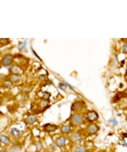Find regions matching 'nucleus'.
<instances>
[{"mask_svg":"<svg viewBox=\"0 0 127 152\" xmlns=\"http://www.w3.org/2000/svg\"><path fill=\"white\" fill-rule=\"evenodd\" d=\"M10 137L11 138H13V139H18V138H20L21 135H22V133H21V131L19 129H17V127H13V129H10Z\"/></svg>","mask_w":127,"mask_h":152,"instance_id":"nucleus-11","label":"nucleus"},{"mask_svg":"<svg viewBox=\"0 0 127 152\" xmlns=\"http://www.w3.org/2000/svg\"><path fill=\"white\" fill-rule=\"evenodd\" d=\"M0 152H8V150H6L5 148H2V149H0Z\"/></svg>","mask_w":127,"mask_h":152,"instance_id":"nucleus-29","label":"nucleus"},{"mask_svg":"<svg viewBox=\"0 0 127 152\" xmlns=\"http://www.w3.org/2000/svg\"><path fill=\"white\" fill-rule=\"evenodd\" d=\"M99 126L97 125V124L89 123L88 125L86 126L85 131H86V134L88 135V136H92V135L97 134V131H99Z\"/></svg>","mask_w":127,"mask_h":152,"instance_id":"nucleus-5","label":"nucleus"},{"mask_svg":"<svg viewBox=\"0 0 127 152\" xmlns=\"http://www.w3.org/2000/svg\"><path fill=\"white\" fill-rule=\"evenodd\" d=\"M37 121V118H36L35 115H29L27 118L25 119V122L26 124H28V125H32V124H34Z\"/></svg>","mask_w":127,"mask_h":152,"instance_id":"nucleus-14","label":"nucleus"},{"mask_svg":"<svg viewBox=\"0 0 127 152\" xmlns=\"http://www.w3.org/2000/svg\"><path fill=\"white\" fill-rule=\"evenodd\" d=\"M73 152H86V147L84 145H77L74 147Z\"/></svg>","mask_w":127,"mask_h":152,"instance_id":"nucleus-15","label":"nucleus"},{"mask_svg":"<svg viewBox=\"0 0 127 152\" xmlns=\"http://www.w3.org/2000/svg\"><path fill=\"white\" fill-rule=\"evenodd\" d=\"M2 101H3V99H2V97H1V96H0V104L2 103Z\"/></svg>","mask_w":127,"mask_h":152,"instance_id":"nucleus-31","label":"nucleus"},{"mask_svg":"<svg viewBox=\"0 0 127 152\" xmlns=\"http://www.w3.org/2000/svg\"><path fill=\"white\" fill-rule=\"evenodd\" d=\"M13 59H15V56H13V54H6L4 57L1 59L0 63H1V65H2V67L9 68L13 65Z\"/></svg>","mask_w":127,"mask_h":152,"instance_id":"nucleus-2","label":"nucleus"},{"mask_svg":"<svg viewBox=\"0 0 127 152\" xmlns=\"http://www.w3.org/2000/svg\"><path fill=\"white\" fill-rule=\"evenodd\" d=\"M119 143H120V144H123V145H124V146H127V144L124 142V140H120Z\"/></svg>","mask_w":127,"mask_h":152,"instance_id":"nucleus-27","label":"nucleus"},{"mask_svg":"<svg viewBox=\"0 0 127 152\" xmlns=\"http://www.w3.org/2000/svg\"><path fill=\"white\" fill-rule=\"evenodd\" d=\"M123 52H127V44H123Z\"/></svg>","mask_w":127,"mask_h":152,"instance_id":"nucleus-26","label":"nucleus"},{"mask_svg":"<svg viewBox=\"0 0 127 152\" xmlns=\"http://www.w3.org/2000/svg\"><path fill=\"white\" fill-rule=\"evenodd\" d=\"M1 68H2V65H1V63H0V70H1Z\"/></svg>","mask_w":127,"mask_h":152,"instance_id":"nucleus-32","label":"nucleus"},{"mask_svg":"<svg viewBox=\"0 0 127 152\" xmlns=\"http://www.w3.org/2000/svg\"><path fill=\"white\" fill-rule=\"evenodd\" d=\"M81 134L79 133V131H73V133H71L70 134V137H69V140H70V142L71 143H73V144H76V143H78V142L81 141Z\"/></svg>","mask_w":127,"mask_h":152,"instance_id":"nucleus-6","label":"nucleus"},{"mask_svg":"<svg viewBox=\"0 0 127 152\" xmlns=\"http://www.w3.org/2000/svg\"><path fill=\"white\" fill-rule=\"evenodd\" d=\"M11 86H13V83L10 82L8 79H4L1 82V88H10Z\"/></svg>","mask_w":127,"mask_h":152,"instance_id":"nucleus-16","label":"nucleus"},{"mask_svg":"<svg viewBox=\"0 0 127 152\" xmlns=\"http://www.w3.org/2000/svg\"><path fill=\"white\" fill-rule=\"evenodd\" d=\"M21 146L19 144H13V146H10L9 152H20L21 151Z\"/></svg>","mask_w":127,"mask_h":152,"instance_id":"nucleus-18","label":"nucleus"},{"mask_svg":"<svg viewBox=\"0 0 127 152\" xmlns=\"http://www.w3.org/2000/svg\"><path fill=\"white\" fill-rule=\"evenodd\" d=\"M99 152H106V151H105V150H102V151H99Z\"/></svg>","mask_w":127,"mask_h":152,"instance_id":"nucleus-33","label":"nucleus"},{"mask_svg":"<svg viewBox=\"0 0 127 152\" xmlns=\"http://www.w3.org/2000/svg\"><path fill=\"white\" fill-rule=\"evenodd\" d=\"M51 96L50 93H48V92H44L43 94H42V96H41V100H49V97Z\"/></svg>","mask_w":127,"mask_h":152,"instance_id":"nucleus-20","label":"nucleus"},{"mask_svg":"<svg viewBox=\"0 0 127 152\" xmlns=\"http://www.w3.org/2000/svg\"><path fill=\"white\" fill-rule=\"evenodd\" d=\"M48 104H49V100H41L40 103H39V106L45 109L48 107Z\"/></svg>","mask_w":127,"mask_h":152,"instance_id":"nucleus-19","label":"nucleus"},{"mask_svg":"<svg viewBox=\"0 0 127 152\" xmlns=\"http://www.w3.org/2000/svg\"><path fill=\"white\" fill-rule=\"evenodd\" d=\"M60 131H61L62 134L65 136V135H69L71 134L72 131V126L70 124H63V125L60 127Z\"/></svg>","mask_w":127,"mask_h":152,"instance_id":"nucleus-9","label":"nucleus"},{"mask_svg":"<svg viewBox=\"0 0 127 152\" xmlns=\"http://www.w3.org/2000/svg\"><path fill=\"white\" fill-rule=\"evenodd\" d=\"M39 79H41L42 81H44V80H46V77L44 76V75H40V76H39Z\"/></svg>","mask_w":127,"mask_h":152,"instance_id":"nucleus-25","label":"nucleus"},{"mask_svg":"<svg viewBox=\"0 0 127 152\" xmlns=\"http://www.w3.org/2000/svg\"><path fill=\"white\" fill-rule=\"evenodd\" d=\"M67 144V138L65 136H60L56 138V145L59 148H63V147H65Z\"/></svg>","mask_w":127,"mask_h":152,"instance_id":"nucleus-8","label":"nucleus"},{"mask_svg":"<svg viewBox=\"0 0 127 152\" xmlns=\"http://www.w3.org/2000/svg\"><path fill=\"white\" fill-rule=\"evenodd\" d=\"M0 143L4 146H8L10 144V138L4 134H0Z\"/></svg>","mask_w":127,"mask_h":152,"instance_id":"nucleus-12","label":"nucleus"},{"mask_svg":"<svg viewBox=\"0 0 127 152\" xmlns=\"http://www.w3.org/2000/svg\"><path fill=\"white\" fill-rule=\"evenodd\" d=\"M35 145H36V149L38 150V151H40L42 149V143L41 142H36Z\"/></svg>","mask_w":127,"mask_h":152,"instance_id":"nucleus-23","label":"nucleus"},{"mask_svg":"<svg viewBox=\"0 0 127 152\" xmlns=\"http://www.w3.org/2000/svg\"><path fill=\"white\" fill-rule=\"evenodd\" d=\"M83 108H85V102L82 100L75 101L71 105V110L73 112H79V111H81Z\"/></svg>","mask_w":127,"mask_h":152,"instance_id":"nucleus-4","label":"nucleus"},{"mask_svg":"<svg viewBox=\"0 0 127 152\" xmlns=\"http://www.w3.org/2000/svg\"><path fill=\"white\" fill-rule=\"evenodd\" d=\"M7 79L10 82L13 83H19L21 81V75L19 74H9V76L7 77Z\"/></svg>","mask_w":127,"mask_h":152,"instance_id":"nucleus-13","label":"nucleus"},{"mask_svg":"<svg viewBox=\"0 0 127 152\" xmlns=\"http://www.w3.org/2000/svg\"><path fill=\"white\" fill-rule=\"evenodd\" d=\"M126 120H127V117H126Z\"/></svg>","mask_w":127,"mask_h":152,"instance_id":"nucleus-35","label":"nucleus"},{"mask_svg":"<svg viewBox=\"0 0 127 152\" xmlns=\"http://www.w3.org/2000/svg\"><path fill=\"white\" fill-rule=\"evenodd\" d=\"M110 122H111L113 125H117V122H116V120H115V119H111V120H110Z\"/></svg>","mask_w":127,"mask_h":152,"instance_id":"nucleus-24","label":"nucleus"},{"mask_svg":"<svg viewBox=\"0 0 127 152\" xmlns=\"http://www.w3.org/2000/svg\"><path fill=\"white\" fill-rule=\"evenodd\" d=\"M69 121L71 122L72 125H75V126L81 125L84 122V115L82 113H80V112H74V113L70 116Z\"/></svg>","mask_w":127,"mask_h":152,"instance_id":"nucleus-1","label":"nucleus"},{"mask_svg":"<svg viewBox=\"0 0 127 152\" xmlns=\"http://www.w3.org/2000/svg\"><path fill=\"white\" fill-rule=\"evenodd\" d=\"M50 149H51V150H54V145H50Z\"/></svg>","mask_w":127,"mask_h":152,"instance_id":"nucleus-30","label":"nucleus"},{"mask_svg":"<svg viewBox=\"0 0 127 152\" xmlns=\"http://www.w3.org/2000/svg\"><path fill=\"white\" fill-rule=\"evenodd\" d=\"M59 88H61L62 90H65L67 88V84L66 82H60L59 83Z\"/></svg>","mask_w":127,"mask_h":152,"instance_id":"nucleus-22","label":"nucleus"},{"mask_svg":"<svg viewBox=\"0 0 127 152\" xmlns=\"http://www.w3.org/2000/svg\"><path fill=\"white\" fill-rule=\"evenodd\" d=\"M126 76H127V68H126Z\"/></svg>","mask_w":127,"mask_h":152,"instance_id":"nucleus-34","label":"nucleus"},{"mask_svg":"<svg viewBox=\"0 0 127 152\" xmlns=\"http://www.w3.org/2000/svg\"><path fill=\"white\" fill-rule=\"evenodd\" d=\"M42 129H43V131H46V133H54V131H56V129H60V126L56 125V124H54V123H45L43 126H42Z\"/></svg>","mask_w":127,"mask_h":152,"instance_id":"nucleus-7","label":"nucleus"},{"mask_svg":"<svg viewBox=\"0 0 127 152\" xmlns=\"http://www.w3.org/2000/svg\"><path fill=\"white\" fill-rule=\"evenodd\" d=\"M26 45H27V41H23L21 42L20 44H19V48L21 49V50H23V49H26Z\"/></svg>","mask_w":127,"mask_h":152,"instance_id":"nucleus-21","label":"nucleus"},{"mask_svg":"<svg viewBox=\"0 0 127 152\" xmlns=\"http://www.w3.org/2000/svg\"><path fill=\"white\" fill-rule=\"evenodd\" d=\"M8 70H9L10 74H19V75H20L21 73L23 72V70L21 69V68L18 66V65H15V64H13L11 67L8 68Z\"/></svg>","mask_w":127,"mask_h":152,"instance_id":"nucleus-10","label":"nucleus"},{"mask_svg":"<svg viewBox=\"0 0 127 152\" xmlns=\"http://www.w3.org/2000/svg\"><path fill=\"white\" fill-rule=\"evenodd\" d=\"M126 93H124V92H122V93H118L116 94V96H115V98L113 99V102H118V101L120 100L121 98H124V97H126Z\"/></svg>","mask_w":127,"mask_h":152,"instance_id":"nucleus-17","label":"nucleus"},{"mask_svg":"<svg viewBox=\"0 0 127 152\" xmlns=\"http://www.w3.org/2000/svg\"><path fill=\"white\" fill-rule=\"evenodd\" d=\"M3 78H4V75L0 73V82H2L3 81Z\"/></svg>","mask_w":127,"mask_h":152,"instance_id":"nucleus-28","label":"nucleus"},{"mask_svg":"<svg viewBox=\"0 0 127 152\" xmlns=\"http://www.w3.org/2000/svg\"><path fill=\"white\" fill-rule=\"evenodd\" d=\"M85 118L89 123H94V121L99 119V113L94 110H88L85 113Z\"/></svg>","mask_w":127,"mask_h":152,"instance_id":"nucleus-3","label":"nucleus"}]
</instances>
